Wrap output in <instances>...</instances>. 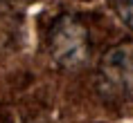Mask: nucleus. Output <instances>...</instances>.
Wrapping results in <instances>:
<instances>
[{
  "mask_svg": "<svg viewBox=\"0 0 133 123\" xmlns=\"http://www.w3.org/2000/svg\"><path fill=\"white\" fill-rule=\"evenodd\" d=\"M122 14H124L126 22L133 27V0H124V5H122Z\"/></svg>",
  "mask_w": 133,
  "mask_h": 123,
  "instance_id": "f257e3e1",
  "label": "nucleus"
}]
</instances>
